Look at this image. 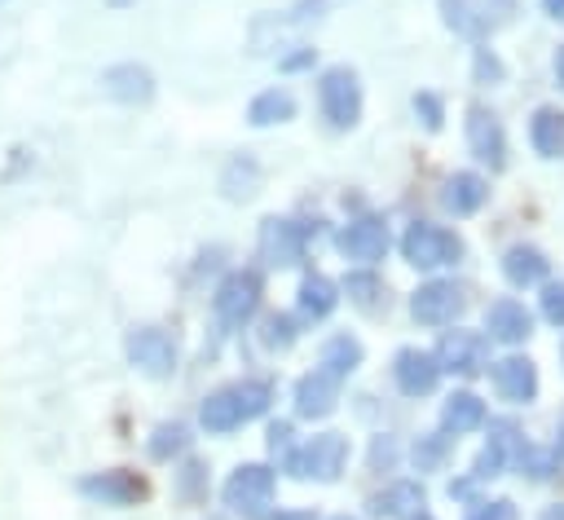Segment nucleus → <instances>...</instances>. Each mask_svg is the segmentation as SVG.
I'll return each instance as SVG.
<instances>
[{
  "label": "nucleus",
  "instance_id": "nucleus-26",
  "mask_svg": "<svg viewBox=\"0 0 564 520\" xmlns=\"http://www.w3.org/2000/svg\"><path fill=\"white\" fill-rule=\"evenodd\" d=\"M247 119H251L256 128H273V123H286V119H295V97H291L286 88H264V93H256V97H251V106H247Z\"/></svg>",
  "mask_w": 564,
  "mask_h": 520
},
{
  "label": "nucleus",
  "instance_id": "nucleus-13",
  "mask_svg": "<svg viewBox=\"0 0 564 520\" xmlns=\"http://www.w3.org/2000/svg\"><path fill=\"white\" fill-rule=\"evenodd\" d=\"M370 516H379V520H432L427 494L419 480H392L388 489H379L370 498Z\"/></svg>",
  "mask_w": 564,
  "mask_h": 520
},
{
  "label": "nucleus",
  "instance_id": "nucleus-17",
  "mask_svg": "<svg viewBox=\"0 0 564 520\" xmlns=\"http://www.w3.org/2000/svg\"><path fill=\"white\" fill-rule=\"evenodd\" d=\"M520 445H524V441H516V427H511V423H494V432H489V445L480 449V458H476L471 476H467V480H458V485H449V498H454V494H467L476 480H494V476L502 472L507 454H511V449H520Z\"/></svg>",
  "mask_w": 564,
  "mask_h": 520
},
{
  "label": "nucleus",
  "instance_id": "nucleus-45",
  "mask_svg": "<svg viewBox=\"0 0 564 520\" xmlns=\"http://www.w3.org/2000/svg\"><path fill=\"white\" fill-rule=\"evenodd\" d=\"M110 4H115V9H128V4H132V0H110Z\"/></svg>",
  "mask_w": 564,
  "mask_h": 520
},
{
  "label": "nucleus",
  "instance_id": "nucleus-5",
  "mask_svg": "<svg viewBox=\"0 0 564 520\" xmlns=\"http://www.w3.org/2000/svg\"><path fill=\"white\" fill-rule=\"evenodd\" d=\"M317 106H322V115H326V123L330 128H357V119H361V79H357V71L352 66H330V71H322V79H317Z\"/></svg>",
  "mask_w": 564,
  "mask_h": 520
},
{
  "label": "nucleus",
  "instance_id": "nucleus-18",
  "mask_svg": "<svg viewBox=\"0 0 564 520\" xmlns=\"http://www.w3.org/2000/svg\"><path fill=\"white\" fill-rule=\"evenodd\" d=\"M489 375H494L498 397L511 405H529L538 397V366L529 357H502V361H494Z\"/></svg>",
  "mask_w": 564,
  "mask_h": 520
},
{
  "label": "nucleus",
  "instance_id": "nucleus-1",
  "mask_svg": "<svg viewBox=\"0 0 564 520\" xmlns=\"http://www.w3.org/2000/svg\"><path fill=\"white\" fill-rule=\"evenodd\" d=\"M269 401H273V388H269L264 379H238V383H229V388H216V392L203 401L198 423H203L207 432L225 436V432H238L242 423L260 419V414L269 410Z\"/></svg>",
  "mask_w": 564,
  "mask_h": 520
},
{
  "label": "nucleus",
  "instance_id": "nucleus-3",
  "mask_svg": "<svg viewBox=\"0 0 564 520\" xmlns=\"http://www.w3.org/2000/svg\"><path fill=\"white\" fill-rule=\"evenodd\" d=\"M273 494H278V476L264 463H242L225 480V507L238 511V516H247V520H269Z\"/></svg>",
  "mask_w": 564,
  "mask_h": 520
},
{
  "label": "nucleus",
  "instance_id": "nucleus-39",
  "mask_svg": "<svg viewBox=\"0 0 564 520\" xmlns=\"http://www.w3.org/2000/svg\"><path fill=\"white\" fill-rule=\"evenodd\" d=\"M203 480H207V467H203V463H185V472H181V494H185V498H198V494H203Z\"/></svg>",
  "mask_w": 564,
  "mask_h": 520
},
{
  "label": "nucleus",
  "instance_id": "nucleus-34",
  "mask_svg": "<svg viewBox=\"0 0 564 520\" xmlns=\"http://www.w3.org/2000/svg\"><path fill=\"white\" fill-rule=\"evenodd\" d=\"M542 317L551 326H564V282H546L542 286Z\"/></svg>",
  "mask_w": 564,
  "mask_h": 520
},
{
  "label": "nucleus",
  "instance_id": "nucleus-38",
  "mask_svg": "<svg viewBox=\"0 0 564 520\" xmlns=\"http://www.w3.org/2000/svg\"><path fill=\"white\" fill-rule=\"evenodd\" d=\"M467 520H516V507H511L507 498H498V502H480V507H471Z\"/></svg>",
  "mask_w": 564,
  "mask_h": 520
},
{
  "label": "nucleus",
  "instance_id": "nucleus-7",
  "mask_svg": "<svg viewBox=\"0 0 564 520\" xmlns=\"http://www.w3.org/2000/svg\"><path fill=\"white\" fill-rule=\"evenodd\" d=\"M401 256L414 264V269H441V264H454L463 256V238L454 229H441L432 220H414L405 234H401Z\"/></svg>",
  "mask_w": 564,
  "mask_h": 520
},
{
  "label": "nucleus",
  "instance_id": "nucleus-25",
  "mask_svg": "<svg viewBox=\"0 0 564 520\" xmlns=\"http://www.w3.org/2000/svg\"><path fill=\"white\" fill-rule=\"evenodd\" d=\"M546 269H551V260L538 247H524V242L502 256V273H507L511 286H538L546 278Z\"/></svg>",
  "mask_w": 564,
  "mask_h": 520
},
{
  "label": "nucleus",
  "instance_id": "nucleus-41",
  "mask_svg": "<svg viewBox=\"0 0 564 520\" xmlns=\"http://www.w3.org/2000/svg\"><path fill=\"white\" fill-rule=\"evenodd\" d=\"M269 520H317L313 511H278V516H269Z\"/></svg>",
  "mask_w": 564,
  "mask_h": 520
},
{
  "label": "nucleus",
  "instance_id": "nucleus-37",
  "mask_svg": "<svg viewBox=\"0 0 564 520\" xmlns=\"http://www.w3.org/2000/svg\"><path fill=\"white\" fill-rule=\"evenodd\" d=\"M392 463H397V441H392V436H375V445H370V467H375V472H379V467L388 472Z\"/></svg>",
  "mask_w": 564,
  "mask_h": 520
},
{
  "label": "nucleus",
  "instance_id": "nucleus-31",
  "mask_svg": "<svg viewBox=\"0 0 564 520\" xmlns=\"http://www.w3.org/2000/svg\"><path fill=\"white\" fill-rule=\"evenodd\" d=\"M410 454H414V467H419V472H436V467H441V463L449 458V436H445V432L419 436Z\"/></svg>",
  "mask_w": 564,
  "mask_h": 520
},
{
  "label": "nucleus",
  "instance_id": "nucleus-2",
  "mask_svg": "<svg viewBox=\"0 0 564 520\" xmlns=\"http://www.w3.org/2000/svg\"><path fill=\"white\" fill-rule=\"evenodd\" d=\"M260 295H264V278L256 269H234V273L220 278V286L212 295V313L225 331H242L256 317Z\"/></svg>",
  "mask_w": 564,
  "mask_h": 520
},
{
  "label": "nucleus",
  "instance_id": "nucleus-28",
  "mask_svg": "<svg viewBox=\"0 0 564 520\" xmlns=\"http://www.w3.org/2000/svg\"><path fill=\"white\" fill-rule=\"evenodd\" d=\"M335 304H339V286H335L330 278H322V273H308V278L300 282V313H304L308 322H322V317H330V313H335Z\"/></svg>",
  "mask_w": 564,
  "mask_h": 520
},
{
  "label": "nucleus",
  "instance_id": "nucleus-23",
  "mask_svg": "<svg viewBox=\"0 0 564 520\" xmlns=\"http://www.w3.org/2000/svg\"><path fill=\"white\" fill-rule=\"evenodd\" d=\"M485 423V401L476 392H449L445 405H441V427L445 436H463V432H476Z\"/></svg>",
  "mask_w": 564,
  "mask_h": 520
},
{
  "label": "nucleus",
  "instance_id": "nucleus-30",
  "mask_svg": "<svg viewBox=\"0 0 564 520\" xmlns=\"http://www.w3.org/2000/svg\"><path fill=\"white\" fill-rule=\"evenodd\" d=\"M185 445H189V432H185L181 423H159V427H154V436H150V454H154L159 463H167V458L185 454Z\"/></svg>",
  "mask_w": 564,
  "mask_h": 520
},
{
  "label": "nucleus",
  "instance_id": "nucleus-20",
  "mask_svg": "<svg viewBox=\"0 0 564 520\" xmlns=\"http://www.w3.org/2000/svg\"><path fill=\"white\" fill-rule=\"evenodd\" d=\"M101 88H106V97H115L123 106H145L154 97V75L137 62H119L101 75Z\"/></svg>",
  "mask_w": 564,
  "mask_h": 520
},
{
  "label": "nucleus",
  "instance_id": "nucleus-47",
  "mask_svg": "<svg viewBox=\"0 0 564 520\" xmlns=\"http://www.w3.org/2000/svg\"><path fill=\"white\" fill-rule=\"evenodd\" d=\"M335 520H348V516H335Z\"/></svg>",
  "mask_w": 564,
  "mask_h": 520
},
{
  "label": "nucleus",
  "instance_id": "nucleus-29",
  "mask_svg": "<svg viewBox=\"0 0 564 520\" xmlns=\"http://www.w3.org/2000/svg\"><path fill=\"white\" fill-rule=\"evenodd\" d=\"M357 366H361V344H357L352 335L326 339V348H322V370H330L335 379H348Z\"/></svg>",
  "mask_w": 564,
  "mask_h": 520
},
{
  "label": "nucleus",
  "instance_id": "nucleus-8",
  "mask_svg": "<svg viewBox=\"0 0 564 520\" xmlns=\"http://www.w3.org/2000/svg\"><path fill=\"white\" fill-rule=\"evenodd\" d=\"M128 361L141 370V375H150V379H172L176 375V339L167 335V331H159V326H132L128 331Z\"/></svg>",
  "mask_w": 564,
  "mask_h": 520
},
{
  "label": "nucleus",
  "instance_id": "nucleus-44",
  "mask_svg": "<svg viewBox=\"0 0 564 520\" xmlns=\"http://www.w3.org/2000/svg\"><path fill=\"white\" fill-rule=\"evenodd\" d=\"M542 520H564V502H560V507H551V511H542Z\"/></svg>",
  "mask_w": 564,
  "mask_h": 520
},
{
  "label": "nucleus",
  "instance_id": "nucleus-11",
  "mask_svg": "<svg viewBox=\"0 0 564 520\" xmlns=\"http://www.w3.org/2000/svg\"><path fill=\"white\" fill-rule=\"evenodd\" d=\"M79 494H84L88 502H101V507H132V502H141L150 489H145V480H141L137 472L110 467V472H88V476L79 480Z\"/></svg>",
  "mask_w": 564,
  "mask_h": 520
},
{
  "label": "nucleus",
  "instance_id": "nucleus-40",
  "mask_svg": "<svg viewBox=\"0 0 564 520\" xmlns=\"http://www.w3.org/2000/svg\"><path fill=\"white\" fill-rule=\"evenodd\" d=\"M313 57H317L313 48H300V53H291V57H282L278 66H282V71H304V66H313Z\"/></svg>",
  "mask_w": 564,
  "mask_h": 520
},
{
  "label": "nucleus",
  "instance_id": "nucleus-16",
  "mask_svg": "<svg viewBox=\"0 0 564 520\" xmlns=\"http://www.w3.org/2000/svg\"><path fill=\"white\" fill-rule=\"evenodd\" d=\"M392 379H397V388H401L405 397H427V392L441 383V366H436V357L423 353V348H401L397 361H392Z\"/></svg>",
  "mask_w": 564,
  "mask_h": 520
},
{
  "label": "nucleus",
  "instance_id": "nucleus-9",
  "mask_svg": "<svg viewBox=\"0 0 564 520\" xmlns=\"http://www.w3.org/2000/svg\"><path fill=\"white\" fill-rule=\"evenodd\" d=\"M304 247H308V234H304L295 220H282V216L260 220L256 251H260L264 264H273V269H291V264L304 260Z\"/></svg>",
  "mask_w": 564,
  "mask_h": 520
},
{
  "label": "nucleus",
  "instance_id": "nucleus-35",
  "mask_svg": "<svg viewBox=\"0 0 564 520\" xmlns=\"http://www.w3.org/2000/svg\"><path fill=\"white\" fill-rule=\"evenodd\" d=\"M291 449H295V432H291V423H273V427H269V454L278 458V467L291 458Z\"/></svg>",
  "mask_w": 564,
  "mask_h": 520
},
{
  "label": "nucleus",
  "instance_id": "nucleus-46",
  "mask_svg": "<svg viewBox=\"0 0 564 520\" xmlns=\"http://www.w3.org/2000/svg\"><path fill=\"white\" fill-rule=\"evenodd\" d=\"M560 449H564V423H560Z\"/></svg>",
  "mask_w": 564,
  "mask_h": 520
},
{
  "label": "nucleus",
  "instance_id": "nucleus-19",
  "mask_svg": "<svg viewBox=\"0 0 564 520\" xmlns=\"http://www.w3.org/2000/svg\"><path fill=\"white\" fill-rule=\"evenodd\" d=\"M339 383L344 379H335L330 370H308L300 383H295V414L300 419H326L330 410H335V401H339Z\"/></svg>",
  "mask_w": 564,
  "mask_h": 520
},
{
  "label": "nucleus",
  "instance_id": "nucleus-43",
  "mask_svg": "<svg viewBox=\"0 0 564 520\" xmlns=\"http://www.w3.org/2000/svg\"><path fill=\"white\" fill-rule=\"evenodd\" d=\"M555 79H560V88H564V44H560V53H555Z\"/></svg>",
  "mask_w": 564,
  "mask_h": 520
},
{
  "label": "nucleus",
  "instance_id": "nucleus-15",
  "mask_svg": "<svg viewBox=\"0 0 564 520\" xmlns=\"http://www.w3.org/2000/svg\"><path fill=\"white\" fill-rule=\"evenodd\" d=\"M335 247H339L348 260H361V264L383 260V251H388V225H383L379 216H357V220H348V225L335 234Z\"/></svg>",
  "mask_w": 564,
  "mask_h": 520
},
{
  "label": "nucleus",
  "instance_id": "nucleus-4",
  "mask_svg": "<svg viewBox=\"0 0 564 520\" xmlns=\"http://www.w3.org/2000/svg\"><path fill=\"white\" fill-rule=\"evenodd\" d=\"M441 18L463 40H489L516 18V0H441Z\"/></svg>",
  "mask_w": 564,
  "mask_h": 520
},
{
  "label": "nucleus",
  "instance_id": "nucleus-12",
  "mask_svg": "<svg viewBox=\"0 0 564 520\" xmlns=\"http://www.w3.org/2000/svg\"><path fill=\"white\" fill-rule=\"evenodd\" d=\"M432 357L449 375H480L485 361H489V344H485L480 331H445L441 335V348Z\"/></svg>",
  "mask_w": 564,
  "mask_h": 520
},
{
  "label": "nucleus",
  "instance_id": "nucleus-6",
  "mask_svg": "<svg viewBox=\"0 0 564 520\" xmlns=\"http://www.w3.org/2000/svg\"><path fill=\"white\" fill-rule=\"evenodd\" d=\"M344 463H348V441L339 432H322V436L295 445L291 458L282 463V472H291L300 480H335L344 472Z\"/></svg>",
  "mask_w": 564,
  "mask_h": 520
},
{
  "label": "nucleus",
  "instance_id": "nucleus-27",
  "mask_svg": "<svg viewBox=\"0 0 564 520\" xmlns=\"http://www.w3.org/2000/svg\"><path fill=\"white\" fill-rule=\"evenodd\" d=\"M344 295H348V304H357L361 313H383V308H388V286H383V278L370 273V269L348 273V278H344Z\"/></svg>",
  "mask_w": 564,
  "mask_h": 520
},
{
  "label": "nucleus",
  "instance_id": "nucleus-24",
  "mask_svg": "<svg viewBox=\"0 0 564 520\" xmlns=\"http://www.w3.org/2000/svg\"><path fill=\"white\" fill-rule=\"evenodd\" d=\"M529 141L542 159H564V110L538 106L529 119Z\"/></svg>",
  "mask_w": 564,
  "mask_h": 520
},
{
  "label": "nucleus",
  "instance_id": "nucleus-21",
  "mask_svg": "<svg viewBox=\"0 0 564 520\" xmlns=\"http://www.w3.org/2000/svg\"><path fill=\"white\" fill-rule=\"evenodd\" d=\"M485 198H489V181L480 172H454L441 194L445 212H454V216H476L485 207Z\"/></svg>",
  "mask_w": 564,
  "mask_h": 520
},
{
  "label": "nucleus",
  "instance_id": "nucleus-33",
  "mask_svg": "<svg viewBox=\"0 0 564 520\" xmlns=\"http://www.w3.org/2000/svg\"><path fill=\"white\" fill-rule=\"evenodd\" d=\"M414 115L423 119V128H427V132H436V128H441V119H445L441 97H436V93H414Z\"/></svg>",
  "mask_w": 564,
  "mask_h": 520
},
{
  "label": "nucleus",
  "instance_id": "nucleus-42",
  "mask_svg": "<svg viewBox=\"0 0 564 520\" xmlns=\"http://www.w3.org/2000/svg\"><path fill=\"white\" fill-rule=\"evenodd\" d=\"M542 9H546L555 22H564V0H542Z\"/></svg>",
  "mask_w": 564,
  "mask_h": 520
},
{
  "label": "nucleus",
  "instance_id": "nucleus-14",
  "mask_svg": "<svg viewBox=\"0 0 564 520\" xmlns=\"http://www.w3.org/2000/svg\"><path fill=\"white\" fill-rule=\"evenodd\" d=\"M467 145H471V154H476L480 163H489L494 172L507 167V132H502V123H498L494 110H485V106H471V110H467Z\"/></svg>",
  "mask_w": 564,
  "mask_h": 520
},
{
  "label": "nucleus",
  "instance_id": "nucleus-36",
  "mask_svg": "<svg viewBox=\"0 0 564 520\" xmlns=\"http://www.w3.org/2000/svg\"><path fill=\"white\" fill-rule=\"evenodd\" d=\"M476 79H480V84H498V79H502V62H498L489 48H476Z\"/></svg>",
  "mask_w": 564,
  "mask_h": 520
},
{
  "label": "nucleus",
  "instance_id": "nucleus-22",
  "mask_svg": "<svg viewBox=\"0 0 564 520\" xmlns=\"http://www.w3.org/2000/svg\"><path fill=\"white\" fill-rule=\"evenodd\" d=\"M485 326H489V335L502 339V344H524V339L533 335V317H529V308H524L520 300H494Z\"/></svg>",
  "mask_w": 564,
  "mask_h": 520
},
{
  "label": "nucleus",
  "instance_id": "nucleus-10",
  "mask_svg": "<svg viewBox=\"0 0 564 520\" xmlns=\"http://www.w3.org/2000/svg\"><path fill=\"white\" fill-rule=\"evenodd\" d=\"M463 308H467L463 286H458V282H445V278H432V282H423V286L410 295V313H414L419 326H445V322H454Z\"/></svg>",
  "mask_w": 564,
  "mask_h": 520
},
{
  "label": "nucleus",
  "instance_id": "nucleus-32",
  "mask_svg": "<svg viewBox=\"0 0 564 520\" xmlns=\"http://www.w3.org/2000/svg\"><path fill=\"white\" fill-rule=\"evenodd\" d=\"M295 317H286V313H273V317H264V331H260V339H264V348H291L295 344Z\"/></svg>",
  "mask_w": 564,
  "mask_h": 520
}]
</instances>
